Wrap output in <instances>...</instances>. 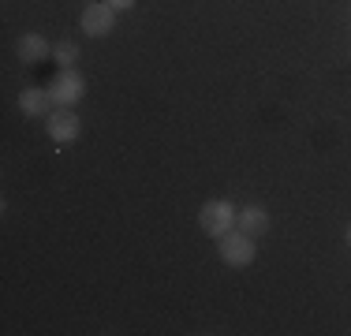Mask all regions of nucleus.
<instances>
[{"mask_svg":"<svg viewBox=\"0 0 351 336\" xmlns=\"http://www.w3.org/2000/svg\"><path fill=\"white\" fill-rule=\"evenodd\" d=\"M217 250H221V258H224L232 269L254 262V239H250L247 232H224L221 243H217Z\"/></svg>","mask_w":351,"mask_h":336,"instance_id":"nucleus-1","label":"nucleus"},{"mask_svg":"<svg viewBox=\"0 0 351 336\" xmlns=\"http://www.w3.org/2000/svg\"><path fill=\"white\" fill-rule=\"evenodd\" d=\"M116 23V12L108 4H90L86 12H82V30L90 34V38H105L108 30H112Z\"/></svg>","mask_w":351,"mask_h":336,"instance_id":"nucleus-4","label":"nucleus"},{"mask_svg":"<svg viewBox=\"0 0 351 336\" xmlns=\"http://www.w3.org/2000/svg\"><path fill=\"white\" fill-rule=\"evenodd\" d=\"M49 90H23V97H19V105H23V112H30V116H45L49 112Z\"/></svg>","mask_w":351,"mask_h":336,"instance_id":"nucleus-8","label":"nucleus"},{"mask_svg":"<svg viewBox=\"0 0 351 336\" xmlns=\"http://www.w3.org/2000/svg\"><path fill=\"white\" fill-rule=\"evenodd\" d=\"M198 221H202V232H210L221 239V235L232 232V224H236V209H232V202H206Z\"/></svg>","mask_w":351,"mask_h":336,"instance_id":"nucleus-2","label":"nucleus"},{"mask_svg":"<svg viewBox=\"0 0 351 336\" xmlns=\"http://www.w3.org/2000/svg\"><path fill=\"white\" fill-rule=\"evenodd\" d=\"M49 134H53V142H75L79 139V116H75L71 108L53 112L49 116Z\"/></svg>","mask_w":351,"mask_h":336,"instance_id":"nucleus-5","label":"nucleus"},{"mask_svg":"<svg viewBox=\"0 0 351 336\" xmlns=\"http://www.w3.org/2000/svg\"><path fill=\"white\" fill-rule=\"evenodd\" d=\"M131 4H135V0H108V8H112V12H128Z\"/></svg>","mask_w":351,"mask_h":336,"instance_id":"nucleus-10","label":"nucleus"},{"mask_svg":"<svg viewBox=\"0 0 351 336\" xmlns=\"http://www.w3.org/2000/svg\"><path fill=\"white\" fill-rule=\"evenodd\" d=\"M53 56H56V60H60L64 67H71V60L79 56V49H75V41H60V45L53 49Z\"/></svg>","mask_w":351,"mask_h":336,"instance_id":"nucleus-9","label":"nucleus"},{"mask_svg":"<svg viewBox=\"0 0 351 336\" xmlns=\"http://www.w3.org/2000/svg\"><path fill=\"white\" fill-rule=\"evenodd\" d=\"M82 90H86V82H82V75L79 71H71V67H64L60 71V79L53 82V90H49V94H53V101L56 105H75V101L82 97Z\"/></svg>","mask_w":351,"mask_h":336,"instance_id":"nucleus-3","label":"nucleus"},{"mask_svg":"<svg viewBox=\"0 0 351 336\" xmlns=\"http://www.w3.org/2000/svg\"><path fill=\"white\" fill-rule=\"evenodd\" d=\"M19 56L27 64H38V60H45L49 56V41L41 38V34H27V38L19 41Z\"/></svg>","mask_w":351,"mask_h":336,"instance_id":"nucleus-7","label":"nucleus"},{"mask_svg":"<svg viewBox=\"0 0 351 336\" xmlns=\"http://www.w3.org/2000/svg\"><path fill=\"white\" fill-rule=\"evenodd\" d=\"M239 232H247L250 239L265 235V232H269V213H265L262 206H247L243 213H239Z\"/></svg>","mask_w":351,"mask_h":336,"instance_id":"nucleus-6","label":"nucleus"},{"mask_svg":"<svg viewBox=\"0 0 351 336\" xmlns=\"http://www.w3.org/2000/svg\"><path fill=\"white\" fill-rule=\"evenodd\" d=\"M348 243H351V224H348Z\"/></svg>","mask_w":351,"mask_h":336,"instance_id":"nucleus-11","label":"nucleus"}]
</instances>
